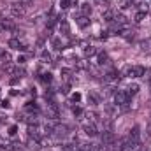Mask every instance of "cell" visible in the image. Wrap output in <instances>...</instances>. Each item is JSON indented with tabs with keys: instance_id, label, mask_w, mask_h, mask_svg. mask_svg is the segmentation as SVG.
<instances>
[{
	"instance_id": "5b68a950",
	"label": "cell",
	"mask_w": 151,
	"mask_h": 151,
	"mask_svg": "<svg viewBox=\"0 0 151 151\" xmlns=\"http://www.w3.org/2000/svg\"><path fill=\"white\" fill-rule=\"evenodd\" d=\"M9 47H12V49H21V51H25V49H27V44H25L23 40H19L18 37H12V39H9Z\"/></svg>"
},
{
	"instance_id": "4fadbf2b",
	"label": "cell",
	"mask_w": 151,
	"mask_h": 151,
	"mask_svg": "<svg viewBox=\"0 0 151 151\" xmlns=\"http://www.w3.org/2000/svg\"><path fill=\"white\" fill-rule=\"evenodd\" d=\"M77 25L81 27V28H86L88 25H90V19H88V16H77Z\"/></svg>"
},
{
	"instance_id": "8fae6325",
	"label": "cell",
	"mask_w": 151,
	"mask_h": 151,
	"mask_svg": "<svg viewBox=\"0 0 151 151\" xmlns=\"http://www.w3.org/2000/svg\"><path fill=\"white\" fill-rule=\"evenodd\" d=\"M27 148H28V150H32V151L40 150V142H39V139H32V137H30V141L27 142Z\"/></svg>"
},
{
	"instance_id": "4dcf8cb0",
	"label": "cell",
	"mask_w": 151,
	"mask_h": 151,
	"mask_svg": "<svg viewBox=\"0 0 151 151\" xmlns=\"http://www.w3.org/2000/svg\"><path fill=\"white\" fill-rule=\"evenodd\" d=\"M139 151H141V150H139Z\"/></svg>"
},
{
	"instance_id": "8992f818",
	"label": "cell",
	"mask_w": 151,
	"mask_h": 151,
	"mask_svg": "<svg viewBox=\"0 0 151 151\" xmlns=\"http://www.w3.org/2000/svg\"><path fill=\"white\" fill-rule=\"evenodd\" d=\"M118 151H130V137H121L118 146H116Z\"/></svg>"
},
{
	"instance_id": "603a6c76",
	"label": "cell",
	"mask_w": 151,
	"mask_h": 151,
	"mask_svg": "<svg viewBox=\"0 0 151 151\" xmlns=\"http://www.w3.org/2000/svg\"><path fill=\"white\" fill-rule=\"evenodd\" d=\"M137 91H139V86H137V84H132V86L127 90V93H128V95H135Z\"/></svg>"
},
{
	"instance_id": "484cf974",
	"label": "cell",
	"mask_w": 151,
	"mask_h": 151,
	"mask_svg": "<svg viewBox=\"0 0 151 151\" xmlns=\"http://www.w3.org/2000/svg\"><path fill=\"white\" fill-rule=\"evenodd\" d=\"M42 60H46V62H49V60H51V55H49L47 51H44V53H42Z\"/></svg>"
},
{
	"instance_id": "2e32d148",
	"label": "cell",
	"mask_w": 151,
	"mask_h": 151,
	"mask_svg": "<svg viewBox=\"0 0 151 151\" xmlns=\"http://www.w3.org/2000/svg\"><path fill=\"white\" fill-rule=\"evenodd\" d=\"M99 65H107L109 63V56L106 55V53H99V62H97Z\"/></svg>"
},
{
	"instance_id": "ffe728a7",
	"label": "cell",
	"mask_w": 151,
	"mask_h": 151,
	"mask_svg": "<svg viewBox=\"0 0 151 151\" xmlns=\"http://www.w3.org/2000/svg\"><path fill=\"white\" fill-rule=\"evenodd\" d=\"M114 18H116V14H114L113 11H106L104 12V19L106 21H114Z\"/></svg>"
},
{
	"instance_id": "83f0119b",
	"label": "cell",
	"mask_w": 151,
	"mask_h": 151,
	"mask_svg": "<svg viewBox=\"0 0 151 151\" xmlns=\"http://www.w3.org/2000/svg\"><path fill=\"white\" fill-rule=\"evenodd\" d=\"M148 72V83H150V88H151V70H146Z\"/></svg>"
},
{
	"instance_id": "44dd1931",
	"label": "cell",
	"mask_w": 151,
	"mask_h": 151,
	"mask_svg": "<svg viewBox=\"0 0 151 151\" xmlns=\"http://www.w3.org/2000/svg\"><path fill=\"white\" fill-rule=\"evenodd\" d=\"M102 127H104V130H113V121L111 119H102Z\"/></svg>"
},
{
	"instance_id": "9a60e30c",
	"label": "cell",
	"mask_w": 151,
	"mask_h": 151,
	"mask_svg": "<svg viewBox=\"0 0 151 151\" xmlns=\"http://www.w3.org/2000/svg\"><path fill=\"white\" fill-rule=\"evenodd\" d=\"M118 77H119V72H118V70H111V72H107V74L104 76L106 81H116Z\"/></svg>"
},
{
	"instance_id": "6da1fadb",
	"label": "cell",
	"mask_w": 151,
	"mask_h": 151,
	"mask_svg": "<svg viewBox=\"0 0 151 151\" xmlns=\"http://www.w3.org/2000/svg\"><path fill=\"white\" fill-rule=\"evenodd\" d=\"M121 74L132 76V77H142V76L146 74V69L142 65H127V67H123Z\"/></svg>"
},
{
	"instance_id": "30bf717a",
	"label": "cell",
	"mask_w": 151,
	"mask_h": 151,
	"mask_svg": "<svg viewBox=\"0 0 151 151\" xmlns=\"http://www.w3.org/2000/svg\"><path fill=\"white\" fill-rule=\"evenodd\" d=\"M128 137H130L132 141H139V139H141V128H139V127L135 125V127H134V128L130 130V134H128Z\"/></svg>"
},
{
	"instance_id": "e0dca14e",
	"label": "cell",
	"mask_w": 151,
	"mask_h": 151,
	"mask_svg": "<svg viewBox=\"0 0 151 151\" xmlns=\"http://www.w3.org/2000/svg\"><path fill=\"white\" fill-rule=\"evenodd\" d=\"M81 12H83V16H90L91 14V5L90 4H83L81 5Z\"/></svg>"
},
{
	"instance_id": "d4e9b609",
	"label": "cell",
	"mask_w": 151,
	"mask_h": 151,
	"mask_svg": "<svg viewBox=\"0 0 151 151\" xmlns=\"http://www.w3.org/2000/svg\"><path fill=\"white\" fill-rule=\"evenodd\" d=\"M88 100H90L91 104H99V99H97V95H93V93H91V95H88Z\"/></svg>"
},
{
	"instance_id": "277c9868",
	"label": "cell",
	"mask_w": 151,
	"mask_h": 151,
	"mask_svg": "<svg viewBox=\"0 0 151 151\" xmlns=\"http://www.w3.org/2000/svg\"><path fill=\"white\" fill-rule=\"evenodd\" d=\"M128 99H130V95H128L127 91H116V93H114L116 106H125V104H128Z\"/></svg>"
},
{
	"instance_id": "9c48e42d",
	"label": "cell",
	"mask_w": 151,
	"mask_h": 151,
	"mask_svg": "<svg viewBox=\"0 0 151 151\" xmlns=\"http://www.w3.org/2000/svg\"><path fill=\"white\" fill-rule=\"evenodd\" d=\"M2 25H4V30H16V23L12 19H9V18H4Z\"/></svg>"
},
{
	"instance_id": "cb8c5ba5",
	"label": "cell",
	"mask_w": 151,
	"mask_h": 151,
	"mask_svg": "<svg viewBox=\"0 0 151 151\" xmlns=\"http://www.w3.org/2000/svg\"><path fill=\"white\" fill-rule=\"evenodd\" d=\"M144 18H146V12H137V14H135V21H137V23L142 21Z\"/></svg>"
},
{
	"instance_id": "f546056e",
	"label": "cell",
	"mask_w": 151,
	"mask_h": 151,
	"mask_svg": "<svg viewBox=\"0 0 151 151\" xmlns=\"http://www.w3.org/2000/svg\"><path fill=\"white\" fill-rule=\"evenodd\" d=\"M4 30V25H2V19H0V32Z\"/></svg>"
},
{
	"instance_id": "d6986e66",
	"label": "cell",
	"mask_w": 151,
	"mask_h": 151,
	"mask_svg": "<svg viewBox=\"0 0 151 151\" xmlns=\"http://www.w3.org/2000/svg\"><path fill=\"white\" fill-rule=\"evenodd\" d=\"M139 47L141 49H151V39H144L139 42Z\"/></svg>"
},
{
	"instance_id": "52a82bcc",
	"label": "cell",
	"mask_w": 151,
	"mask_h": 151,
	"mask_svg": "<svg viewBox=\"0 0 151 151\" xmlns=\"http://www.w3.org/2000/svg\"><path fill=\"white\" fill-rule=\"evenodd\" d=\"M83 130H84V134L90 135V137H95V135H97V127H95L93 123H83Z\"/></svg>"
},
{
	"instance_id": "4316f807",
	"label": "cell",
	"mask_w": 151,
	"mask_h": 151,
	"mask_svg": "<svg viewBox=\"0 0 151 151\" xmlns=\"http://www.w3.org/2000/svg\"><path fill=\"white\" fill-rule=\"evenodd\" d=\"M19 2H21V4H23V5H25V7H27V5H30V4H32V0H19Z\"/></svg>"
},
{
	"instance_id": "7402d4cb",
	"label": "cell",
	"mask_w": 151,
	"mask_h": 151,
	"mask_svg": "<svg viewBox=\"0 0 151 151\" xmlns=\"http://www.w3.org/2000/svg\"><path fill=\"white\" fill-rule=\"evenodd\" d=\"M95 53H97V49H95L93 46H88V47L84 49V55H86V56H93Z\"/></svg>"
},
{
	"instance_id": "5bb4252c",
	"label": "cell",
	"mask_w": 151,
	"mask_h": 151,
	"mask_svg": "<svg viewBox=\"0 0 151 151\" xmlns=\"http://www.w3.org/2000/svg\"><path fill=\"white\" fill-rule=\"evenodd\" d=\"M53 134H56V135H65V134H67V127H65V125H56V127L53 128Z\"/></svg>"
},
{
	"instance_id": "ba28073f",
	"label": "cell",
	"mask_w": 151,
	"mask_h": 151,
	"mask_svg": "<svg viewBox=\"0 0 151 151\" xmlns=\"http://www.w3.org/2000/svg\"><path fill=\"white\" fill-rule=\"evenodd\" d=\"M46 114H47V118H51V119H56V118H58V109H56V106H55L53 102L47 104V107H46Z\"/></svg>"
},
{
	"instance_id": "7a4b0ae2",
	"label": "cell",
	"mask_w": 151,
	"mask_h": 151,
	"mask_svg": "<svg viewBox=\"0 0 151 151\" xmlns=\"http://www.w3.org/2000/svg\"><path fill=\"white\" fill-rule=\"evenodd\" d=\"M9 12H11V16H14V18H21V16H25V5L21 4V2H14V4H11L9 5Z\"/></svg>"
},
{
	"instance_id": "f1b7e54d",
	"label": "cell",
	"mask_w": 151,
	"mask_h": 151,
	"mask_svg": "<svg viewBox=\"0 0 151 151\" xmlns=\"http://www.w3.org/2000/svg\"><path fill=\"white\" fill-rule=\"evenodd\" d=\"M67 2H70V5H77V0H67Z\"/></svg>"
},
{
	"instance_id": "7c38bea8",
	"label": "cell",
	"mask_w": 151,
	"mask_h": 151,
	"mask_svg": "<svg viewBox=\"0 0 151 151\" xmlns=\"http://www.w3.org/2000/svg\"><path fill=\"white\" fill-rule=\"evenodd\" d=\"M28 134H30V137H32V139H39V137H40V132H39L37 125H34V127L30 125V127H28Z\"/></svg>"
},
{
	"instance_id": "ac0fdd59",
	"label": "cell",
	"mask_w": 151,
	"mask_h": 151,
	"mask_svg": "<svg viewBox=\"0 0 151 151\" xmlns=\"http://www.w3.org/2000/svg\"><path fill=\"white\" fill-rule=\"evenodd\" d=\"M60 32H63V35H69V32H70V28H69V25H67V21H60Z\"/></svg>"
},
{
	"instance_id": "3957f363",
	"label": "cell",
	"mask_w": 151,
	"mask_h": 151,
	"mask_svg": "<svg viewBox=\"0 0 151 151\" xmlns=\"http://www.w3.org/2000/svg\"><path fill=\"white\" fill-rule=\"evenodd\" d=\"M100 139H102V144L107 146V148H109V146H114V142H116L113 130H104L102 135H100Z\"/></svg>"
}]
</instances>
